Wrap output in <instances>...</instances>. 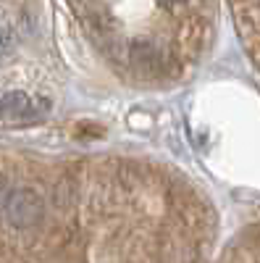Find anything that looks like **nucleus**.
I'll use <instances>...</instances> for the list:
<instances>
[{"label": "nucleus", "instance_id": "nucleus-1", "mask_svg": "<svg viewBox=\"0 0 260 263\" xmlns=\"http://www.w3.org/2000/svg\"><path fill=\"white\" fill-rule=\"evenodd\" d=\"M6 213L13 227L27 229L42 218V197L34 190H16L6 203Z\"/></svg>", "mask_w": 260, "mask_h": 263}, {"label": "nucleus", "instance_id": "nucleus-2", "mask_svg": "<svg viewBox=\"0 0 260 263\" xmlns=\"http://www.w3.org/2000/svg\"><path fill=\"white\" fill-rule=\"evenodd\" d=\"M0 114L8 121H32V119H37V105L27 92L13 90L0 98Z\"/></svg>", "mask_w": 260, "mask_h": 263}, {"label": "nucleus", "instance_id": "nucleus-3", "mask_svg": "<svg viewBox=\"0 0 260 263\" xmlns=\"http://www.w3.org/2000/svg\"><path fill=\"white\" fill-rule=\"evenodd\" d=\"M11 182H8V177L6 174H0V211L6 208V203H8V197H11Z\"/></svg>", "mask_w": 260, "mask_h": 263}, {"label": "nucleus", "instance_id": "nucleus-4", "mask_svg": "<svg viewBox=\"0 0 260 263\" xmlns=\"http://www.w3.org/2000/svg\"><path fill=\"white\" fill-rule=\"evenodd\" d=\"M8 45H11V32H8V27L3 24V21H0V53H6Z\"/></svg>", "mask_w": 260, "mask_h": 263}, {"label": "nucleus", "instance_id": "nucleus-5", "mask_svg": "<svg viewBox=\"0 0 260 263\" xmlns=\"http://www.w3.org/2000/svg\"><path fill=\"white\" fill-rule=\"evenodd\" d=\"M161 3H166V6H182V3H187V0H161Z\"/></svg>", "mask_w": 260, "mask_h": 263}]
</instances>
